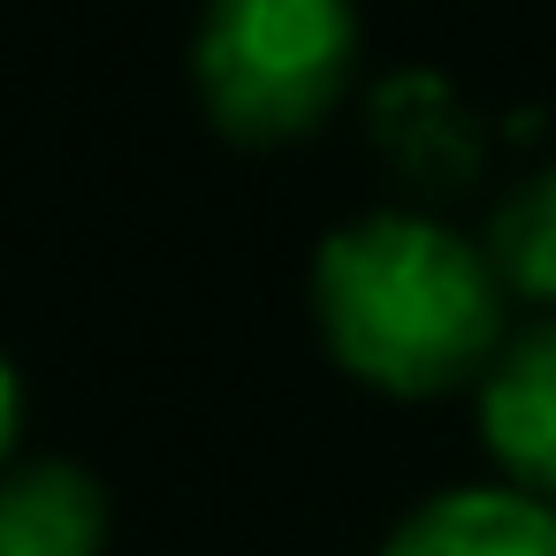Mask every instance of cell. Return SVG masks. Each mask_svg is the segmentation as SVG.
<instances>
[{
    "label": "cell",
    "mask_w": 556,
    "mask_h": 556,
    "mask_svg": "<svg viewBox=\"0 0 556 556\" xmlns=\"http://www.w3.org/2000/svg\"><path fill=\"white\" fill-rule=\"evenodd\" d=\"M548 541H556V503H548Z\"/></svg>",
    "instance_id": "cell-8"
},
{
    "label": "cell",
    "mask_w": 556,
    "mask_h": 556,
    "mask_svg": "<svg viewBox=\"0 0 556 556\" xmlns=\"http://www.w3.org/2000/svg\"><path fill=\"white\" fill-rule=\"evenodd\" d=\"M108 495L85 465H24L0 480V556H100Z\"/></svg>",
    "instance_id": "cell-5"
},
{
    "label": "cell",
    "mask_w": 556,
    "mask_h": 556,
    "mask_svg": "<svg viewBox=\"0 0 556 556\" xmlns=\"http://www.w3.org/2000/svg\"><path fill=\"white\" fill-rule=\"evenodd\" d=\"M381 556H556L548 503L526 488H450L419 503Z\"/></svg>",
    "instance_id": "cell-4"
},
{
    "label": "cell",
    "mask_w": 556,
    "mask_h": 556,
    "mask_svg": "<svg viewBox=\"0 0 556 556\" xmlns=\"http://www.w3.org/2000/svg\"><path fill=\"white\" fill-rule=\"evenodd\" d=\"M480 442L526 495L556 503V320L510 336L480 374Z\"/></svg>",
    "instance_id": "cell-3"
},
{
    "label": "cell",
    "mask_w": 556,
    "mask_h": 556,
    "mask_svg": "<svg viewBox=\"0 0 556 556\" xmlns=\"http://www.w3.org/2000/svg\"><path fill=\"white\" fill-rule=\"evenodd\" d=\"M16 427H24V389H16V366L0 358V465L16 450Z\"/></svg>",
    "instance_id": "cell-7"
},
{
    "label": "cell",
    "mask_w": 556,
    "mask_h": 556,
    "mask_svg": "<svg viewBox=\"0 0 556 556\" xmlns=\"http://www.w3.org/2000/svg\"><path fill=\"white\" fill-rule=\"evenodd\" d=\"M313 305L336 366L389 396H442L503 351V282L488 252L427 214L336 229L313 260Z\"/></svg>",
    "instance_id": "cell-1"
},
{
    "label": "cell",
    "mask_w": 556,
    "mask_h": 556,
    "mask_svg": "<svg viewBox=\"0 0 556 556\" xmlns=\"http://www.w3.org/2000/svg\"><path fill=\"white\" fill-rule=\"evenodd\" d=\"M199 100L244 146L320 130L351 92L358 16L351 0H214L199 24Z\"/></svg>",
    "instance_id": "cell-2"
},
{
    "label": "cell",
    "mask_w": 556,
    "mask_h": 556,
    "mask_svg": "<svg viewBox=\"0 0 556 556\" xmlns=\"http://www.w3.org/2000/svg\"><path fill=\"white\" fill-rule=\"evenodd\" d=\"M480 252H488L503 298H526V305H548V313H556V168L526 176V184L495 206Z\"/></svg>",
    "instance_id": "cell-6"
}]
</instances>
